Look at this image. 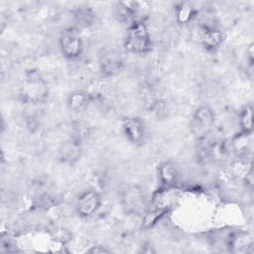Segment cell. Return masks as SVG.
I'll list each match as a JSON object with an SVG mask.
<instances>
[{
    "label": "cell",
    "instance_id": "obj_1",
    "mask_svg": "<svg viewBox=\"0 0 254 254\" xmlns=\"http://www.w3.org/2000/svg\"><path fill=\"white\" fill-rule=\"evenodd\" d=\"M49 96L47 81L37 70H30L25 73L18 92L19 100L24 104L37 105L43 103Z\"/></svg>",
    "mask_w": 254,
    "mask_h": 254
},
{
    "label": "cell",
    "instance_id": "obj_2",
    "mask_svg": "<svg viewBox=\"0 0 254 254\" xmlns=\"http://www.w3.org/2000/svg\"><path fill=\"white\" fill-rule=\"evenodd\" d=\"M125 49L129 53L135 55H143L151 51V36L144 22L136 20L128 26Z\"/></svg>",
    "mask_w": 254,
    "mask_h": 254
},
{
    "label": "cell",
    "instance_id": "obj_3",
    "mask_svg": "<svg viewBox=\"0 0 254 254\" xmlns=\"http://www.w3.org/2000/svg\"><path fill=\"white\" fill-rule=\"evenodd\" d=\"M215 122V114L207 104L199 105L192 113L190 121V130L198 141L207 138Z\"/></svg>",
    "mask_w": 254,
    "mask_h": 254
},
{
    "label": "cell",
    "instance_id": "obj_4",
    "mask_svg": "<svg viewBox=\"0 0 254 254\" xmlns=\"http://www.w3.org/2000/svg\"><path fill=\"white\" fill-rule=\"evenodd\" d=\"M59 46L63 56L68 60L77 59L82 52L83 44L79 29L68 27L64 29L60 36Z\"/></svg>",
    "mask_w": 254,
    "mask_h": 254
},
{
    "label": "cell",
    "instance_id": "obj_5",
    "mask_svg": "<svg viewBox=\"0 0 254 254\" xmlns=\"http://www.w3.org/2000/svg\"><path fill=\"white\" fill-rule=\"evenodd\" d=\"M121 203L125 212L139 215L146 210V196L144 190L138 186L126 188L121 195Z\"/></svg>",
    "mask_w": 254,
    "mask_h": 254
},
{
    "label": "cell",
    "instance_id": "obj_6",
    "mask_svg": "<svg viewBox=\"0 0 254 254\" xmlns=\"http://www.w3.org/2000/svg\"><path fill=\"white\" fill-rule=\"evenodd\" d=\"M102 197L100 193L94 190H83L76 198L75 209L79 216L89 217L100 208Z\"/></svg>",
    "mask_w": 254,
    "mask_h": 254
},
{
    "label": "cell",
    "instance_id": "obj_7",
    "mask_svg": "<svg viewBox=\"0 0 254 254\" xmlns=\"http://www.w3.org/2000/svg\"><path fill=\"white\" fill-rule=\"evenodd\" d=\"M82 155V148L79 139L71 138L64 142L58 150V158L61 163L68 166L74 165Z\"/></svg>",
    "mask_w": 254,
    "mask_h": 254
},
{
    "label": "cell",
    "instance_id": "obj_8",
    "mask_svg": "<svg viewBox=\"0 0 254 254\" xmlns=\"http://www.w3.org/2000/svg\"><path fill=\"white\" fill-rule=\"evenodd\" d=\"M123 65V60L115 50H107L99 58V68L103 76H113L118 73Z\"/></svg>",
    "mask_w": 254,
    "mask_h": 254
},
{
    "label": "cell",
    "instance_id": "obj_9",
    "mask_svg": "<svg viewBox=\"0 0 254 254\" xmlns=\"http://www.w3.org/2000/svg\"><path fill=\"white\" fill-rule=\"evenodd\" d=\"M122 130L126 139L132 144L141 143L145 137V124L136 116H129L122 121Z\"/></svg>",
    "mask_w": 254,
    "mask_h": 254
},
{
    "label": "cell",
    "instance_id": "obj_10",
    "mask_svg": "<svg viewBox=\"0 0 254 254\" xmlns=\"http://www.w3.org/2000/svg\"><path fill=\"white\" fill-rule=\"evenodd\" d=\"M158 178L163 187L173 188L179 178V172L176 164L171 161L161 163L158 167Z\"/></svg>",
    "mask_w": 254,
    "mask_h": 254
},
{
    "label": "cell",
    "instance_id": "obj_11",
    "mask_svg": "<svg viewBox=\"0 0 254 254\" xmlns=\"http://www.w3.org/2000/svg\"><path fill=\"white\" fill-rule=\"evenodd\" d=\"M93 96L90 92L82 89L72 91L67 97V106L74 112H79L88 107L92 102Z\"/></svg>",
    "mask_w": 254,
    "mask_h": 254
},
{
    "label": "cell",
    "instance_id": "obj_12",
    "mask_svg": "<svg viewBox=\"0 0 254 254\" xmlns=\"http://www.w3.org/2000/svg\"><path fill=\"white\" fill-rule=\"evenodd\" d=\"M175 198V194L172 191V188L163 187L157 190L152 197V205L154 209L166 212L167 209L171 206Z\"/></svg>",
    "mask_w": 254,
    "mask_h": 254
},
{
    "label": "cell",
    "instance_id": "obj_13",
    "mask_svg": "<svg viewBox=\"0 0 254 254\" xmlns=\"http://www.w3.org/2000/svg\"><path fill=\"white\" fill-rule=\"evenodd\" d=\"M225 34L218 27L201 30V44L208 51H214L223 43Z\"/></svg>",
    "mask_w": 254,
    "mask_h": 254
},
{
    "label": "cell",
    "instance_id": "obj_14",
    "mask_svg": "<svg viewBox=\"0 0 254 254\" xmlns=\"http://www.w3.org/2000/svg\"><path fill=\"white\" fill-rule=\"evenodd\" d=\"M139 9L138 2L134 1H125V2H118L116 6V16L119 18L122 22H128L129 25L132 24L134 21L135 15L137 14V11ZM128 25V26H129Z\"/></svg>",
    "mask_w": 254,
    "mask_h": 254
},
{
    "label": "cell",
    "instance_id": "obj_15",
    "mask_svg": "<svg viewBox=\"0 0 254 254\" xmlns=\"http://www.w3.org/2000/svg\"><path fill=\"white\" fill-rule=\"evenodd\" d=\"M73 20L77 29L90 27L95 21V14L91 8L83 6L77 8L73 13Z\"/></svg>",
    "mask_w": 254,
    "mask_h": 254
},
{
    "label": "cell",
    "instance_id": "obj_16",
    "mask_svg": "<svg viewBox=\"0 0 254 254\" xmlns=\"http://www.w3.org/2000/svg\"><path fill=\"white\" fill-rule=\"evenodd\" d=\"M238 124L240 132L252 134L253 130V108L251 105L245 106L238 114Z\"/></svg>",
    "mask_w": 254,
    "mask_h": 254
},
{
    "label": "cell",
    "instance_id": "obj_17",
    "mask_svg": "<svg viewBox=\"0 0 254 254\" xmlns=\"http://www.w3.org/2000/svg\"><path fill=\"white\" fill-rule=\"evenodd\" d=\"M196 16V10L189 2H181L176 8V17L180 24H188Z\"/></svg>",
    "mask_w": 254,
    "mask_h": 254
},
{
    "label": "cell",
    "instance_id": "obj_18",
    "mask_svg": "<svg viewBox=\"0 0 254 254\" xmlns=\"http://www.w3.org/2000/svg\"><path fill=\"white\" fill-rule=\"evenodd\" d=\"M251 136L252 134H245L242 132H239L237 135H235L231 141V147L233 151L238 155H245L246 152L250 149L252 142Z\"/></svg>",
    "mask_w": 254,
    "mask_h": 254
},
{
    "label": "cell",
    "instance_id": "obj_19",
    "mask_svg": "<svg viewBox=\"0 0 254 254\" xmlns=\"http://www.w3.org/2000/svg\"><path fill=\"white\" fill-rule=\"evenodd\" d=\"M253 182H254V179H253V169L250 168L249 171L246 173L245 177H244V183H245V186L249 189V190H252L253 188Z\"/></svg>",
    "mask_w": 254,
    "mask_h": 254
},
{
    "label": "cell",
    "instance_id": "obj_20",
    "mask_svg": "<svg viewBox=\"0 0 254 254\" xmlns=\"http://www.w3.org/2000/svg\"><path fill=\"white\" fill-rule=\"evenodd\" d=\"M87 252H89V253H108V252H110V250L104 248L103 246H91V248L88 249Z\"/></svg>",
    "mask_w": 254,
    "mask_h": 254
}]
</instances>
